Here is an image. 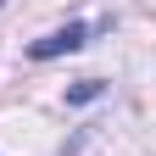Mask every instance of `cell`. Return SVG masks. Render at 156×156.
Segmentation results:
<instances>
[{
    "label": "cell",
    "instance_id": "1",
    "mask_svg": "<svg viewBox=\"0 0 156 156\" xmlns=\"http://www.w3.org/2000/svg\"><path fill=\"white\" fill-rule=\"evenodd\" d=\"M89 34H95L89 23H67V28H56V34H45V39H34L28 56H34V62H56V56H67V50H84Z\"/></svg>",
    "mask_w": 156,
    "mask_h": 156
},
{
    "label": "cell",
    "instance_id": "2",
    "mask_svg": "<svg viewBox=\"0 0 156 156\" xmlns=\"http://www.w3.org/2000/svg\"><path fill=\"white\" fill-rule=\"evenodd\" d=\"M101 95H106L101 78H84V84H73V89H67V106H89V101H101Z\"/></svg>",
    "mask_w": 156,
    "mask_h": 156
}]
</instances>
